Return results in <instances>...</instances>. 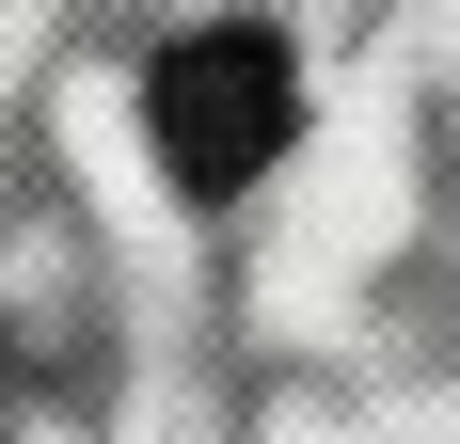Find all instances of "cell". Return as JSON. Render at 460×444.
<instances>
[{
  "label": "cell",
  "instance_id": "obj_1",
  "mask_svg": "<svg viewBox=\"0 0 460 444\" xmlns=\"http://www.w3.org/2000/svg\"><path fill=\"white\" fill-rule=\"evenodd\" d=\"M286 111H302V64H286V32H254V16L175 32V48H159V80H143V128H159L175 191H238V175L286 143Z\"/></svg>",
  "mask_w": 460,
  "mask_h": 444
}]
</instances>
